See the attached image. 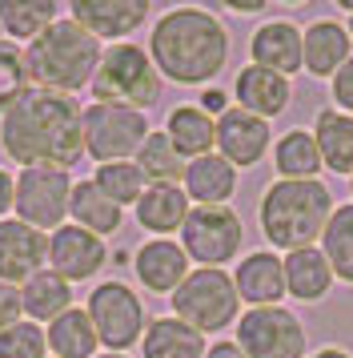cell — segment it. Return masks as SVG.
<instances>
[{
  "label": "cell",
  "instance_id": "obj_1",
  "mask_svg": "<svg viewBox=\"0 0 353 358\" xmlns=\"http://www.w3.org/2000/svg\"><path fill=\"white\" fill-rule=\"evenodd\" d=\"M84 109L77 97L29 89L8 113L0 117V149L29 165H52V169H73L84 157Z\"/></svg>",
  "mask_w": 353,
  "mask_h": 358
},
{
  "label": "cell",
  "instance_id": "obj_2",
  "mask_svg": "<svg viewBox=\"0 0 353 358\" xmlns=\"http://www.w3.org/2000/svg\"><path fill=\"white\" fill-rule=\"evenodd\" d=\"M149 57L169 81L205 85L229 61V33L209 8H169L153 24Z\"/></svg>",
  "mask_w": 353,
  "mask_h": 358
},
{
  "label": "cell",
  "instance_id": "obj_3",
  "mask_svg": "<svg viewBox=\"0 0 353 358\" xmlns=\"http://www.w3.org/2000/svg\"><path fill=\"white\" fill-rule=\"evenodd\" d=\"M100 41L84 33L73 17H61L48 24L32 45H24V73H29L32 89L45 93H64L73 97L80 89H89L100 65Z\"/></svg>",
  "mask_w": 353,
  "mask_h": 358
},
{
  "label": "cell",
  "instance_id": "obj_4",
  "mask_svg": "<svg viewBox=\"0 0 353 358\" xmlns=\"http://www.w3.org/2000/svg\"><path fill=\"white\" fill-rule=\"evenodd\" d=\"M333 217V194L321 181H273L261 197V229L277 250H309Z\"/></svg>",
  "mask_w": 353,
  "mask_h": 358
},
{
  "label": "cell",
  "instance_id": "obj_5",
  "mask_svg": "<svg viewBox=\"0 0 353 358\" xmlns=\"http://www.w3.org/2000/svg\"><path fill=\"white\" fill-rule=\"evenodd\" d=\"M89 89L100 105H125V109L144 113L160 101V73L141 45L121 41L100 52V65Z\"/></svg>",
  "mask_w": 353,
  "mask_h": 358
},
{
  "label": "cell",
  "instance_id": "obj_6",
  "mask_svg": "<svg viewBox=\"0 0 353 358\" xmlns=\"http://www.w3.org/2000/svg\"><path fill=\"white\" fill-rule=\"evenodd\" d=\"M173 314L201 334H217L229 322H237L241 294L225 270H201L197 266L181 282V290L173 294Z\"/></svg>",
  "mask_w": 353,
  "mask_h": 358
},
{
  "label": "cell",
  "instance_id": "obj_7",
  "mask_svg": "<svg viewBox=\"0 0 353 358\" xmlns=\"http://www.w3.org/2000/svg\"><path fill=\"white\" fill-rule=\"evenodd\" d=\"M89 322L96 330V342L109 350V355H125L128 346H137L144 338V306L137 290L125 282H100L89 294Z\"/></svg>",
  "mask_w": 353,
  "mask_h": 358
},
{
  "label": "cell",
  "instance_id": "obj_8",
  "mask_svg": "<svg viewBox=\"0 0 353 358\" xmlns=\"http://www.w3.org/2000/svg\"><path fill=\"white\" fill-rule=\"evenodd\" d=\"M80 125H84V153L100 165L137 157V149L144 145V137L153 133L144 113L125 109V105H100V101H93L84 109V121Z\"/></svg>",
  "mask_w": 353,
  "mask_h": 358
},
{
  "label": "cell",
  "instance_id": "obj_9",
  "mask_svg": "<svg viewBox=\"0 0 353 358\" xmlns=\"http://www.w3.org/2000/svg\"><path fill=\"white\" fill-rule=\"evenodd\" d=\"M245 242V226L229 206H197L181 226V250L201 270H221L229 258H237Z\"/></svg>",
  "mask_w": 353,
  "mask_h": 358
},
{
  "label": "cell",
  "instance_id": "obj_10",
  "mask_svg": "<svg viewBox=\"0 0 353 358\" xmlns=\"http://www.w3.org/2000/svg\"><path fill=\"white\" fill-rule=\"evenodd\" d=\"M68 197H73V178L68 169H52V165H29L16 173V197L13 210L20 222L32 229H61L68 217Z\"/></svg>",
  "mask_w": 353,
  "mask_h": 358
},
{
  "label": "cell",
  "instance_id": "obj_11",
  "mask_svg": "<svg viewBox=\"0 0 353 358\" xmlns=\"http://www.w3.org/2000/svg\"><path fill=\"white\" fill-rule=\"evenodd\" d=\"M237 346L249 358H305V326L281 306H257L237 318Z\"/></svg>",
  "mask_w": 353,
  "mask_h": 358
},
{
  "label": "cell",
  "instance_id": "obj_12",
  "mask_svg": "<svg viewBox=\"0 0 353 358\" xmlns=\"http://www.w3.org/2000/svg\"><path fill=\"white\" fill-rule=\"evenodd\" d=\"M109 262L105 238H96L80 226H61L48 234V270L57 278H64L68 286L73 282H89L100 274V266Z\"/></svg>",
  "mask_w": 353,
  "mask_h": 358
},
{
  "label": "cell",
  "instance_id": "obj_13",
  "mask_svg": "<svg viewBox=\"0 0 353 358\" xmlns=\"http://www.w3.org/2000/svg\"><path fill=\"white\" fill-rule=\"evenodd\" d=\"M48 266V234L24 226L20 217L0 222V282L24 286Z\"/></svg>",
  "mask_w": 353,
  "mask_h": 358
},
{
  "label": "cell",
  "instance_id": "obj_14",
  "mask_svg": "<svg viewBox=\"0 0 353 358\" xmlns=\"http://www.w3.org/2000/svg\"><path fill=\"white\" fill-rule=\"evenodd\" d=\"M68 17L96 41H125L149 20V0H73Z\"/></svg>",
  "mask_w": 353,
  "mask_h": 358
},
{
  "label": "cell",
  "instance_id": "obj_15",
  "mask_svg": "<svg viewBox=\"0 0 353 358\" xmlns=\"http://www.w3.org/2000/svg\"><path fill=\"white\" fill-rule=\"evenodd\" d=\"M217 149L233 169L257 165L269 149V121L245 113V109H229V113L217 117Z\"/></svg>",
  "mask_w": 353,
  "mask_h": 358
},
{
  "label": "cell",
  "instance_id": "obj_16",
  "mask_svg": "<svg viewBox=\"0 0 353 358\" xmlns=\"http://www.w3.org/2000/svg\"><path fill=\"white\" fill-rule=\"evenodd\" d=\"M133 266H137V278H141L144 290L169 294V298H173V294L181 290V282L189 278V254L176 242H169V238L144 242L141 250H137Z\"/></svg>",
  "mask_w": 353,
  "mask_h": 358
},
{
  "label": "cell",
  "instance_id": "obj_17",
  "mask_svg": "<svg viewBox=\"0 0 353 358\" xmlns=\"http://www.w3.org/2000/svg\"><path fill=\"white\" fill-rule=\"evenodd\" d=\"M233 97H237V109L269 121V117L285 113L293 89H289V77H281V73H269V69H261V65H245L237 73Z\"/></svg>",
  "mask_w": 353,
  "mask_h": 358
},
{
  "label": "cell",
  "instance_id": "obj_18",
  "mask_svg": "<svg viewBox=\"0 0 353 358\" xmlns=\"http://www.w3.org/2000/svg\"><path fill=\"white\" fill-rule=\"evenodd\" d=\"M233 286H237L241 302L249 306H277L285 298V262L269 254V250H257L249 258H241L237 274H233Z\"/></svg>",
  "mask_w": 353,
  "mask_h": 358
},
{
  "label": "cell",
  "instance_id": "obj_19",
  "mask_svg": "<svg viewBox=\"0 0 353 358\" xmlns=\"http://www.w3.org/2000/svg\"><path fill=\"white\" fill-rule=\"evenodd\" d=\"M350 61V29L337 20H317L301 33V69L313 77H333L337 69Z\"/></svg>",
  "mask_w": 353,
  "mask_h": 358
},
{
  "label": "cell",
  "instance_id": "obj_20",
  "mask_svg": "<svg viewBox=\"0 0 353 358\" xmlns=\"http://www.w3.org/2000/svg\"><path fill=\"white\" fill-rule=\"evenodd\" d=\"M249 52H253V65L289 77L301 69V29H293L289 20H269L253 33Z\"/></svg>",
  "mask_w": 353,
  "mask_h": 358
},
{
  "label": "cell",
  "instance_id": "obj_21",
  "mask_svg": "<svg viewBox=\"0 0 353 358\" xmlns=\"http://www.w3.org/2000/svg\"><path fill=\"white\" fill-rule=\"evenodd\" d=\"M165 137L173 141V149L185 162H197V157L213 153V145H217V121L201 105H176L165 121Z\"/></svg>",
  "mask_w": 353,
  "mask_h": 358
},
{
  "label": "cell",
  "instance_id": "obj_22",
  "mask_svg": "<svg viewBox=\"0 0 353 358\" xmlns=\"http://www.w3.org/2000/svg\"><path fill=\"white\" fill-rule=\"evenodd\" d=\"M189 217V197H185V185H149L137 201V226L157 234V238H169L185 226Z\"/></svg>",
  "mask_w": 353,
  "mask_h": 358
},
{
  "label": "cell",
  "instance_id": "obj_23",
  "mask_svg": "<svg viewBox=\"0 0 353 358\" xmlns=\"http://www.w3.org/2000/svg\"><path fill=\"white\" fill-rule=\"evenodd\" d=\"M141 355L144 358H205V334L193 330L189 322L181 318H153L144 326V338H141Z\"/></svg>",
  "mask_w": 353,
  "mask_h": 358
},
{
  "label": "cell",
  "instance_id": "obj_24",
  "mask_svg": "<svg viewBox=\"0 0 353 358\" xmlns=\"http://www.w3.org/2000/svg\"><path fill=\"white\" fill-rule=\"evenodd\" d=\"M237 189V169L221 153H205L185 169V197L197 206H225Z\"/></svg>",
  "mask_w": 353,
  "mask_h": 358
},
{
  "label": "cell",
  "instance_id": "obj_25",
  "mask_svg": "<svg viewBox=\"0 0 353 358\" xmlns=\"http://www.w3.org/2000/svg\"><path fill=\"white\" fill-rule=\"evenodd\" d=\"M329 286H333V270L317 245L285 254V294H293L297 302H317L329 294Z\"/></svg>",
  "mask_w": 353,
  "mask_h": 358
},
{
  "label": "cell",
  "instance_id": "obj_26",
  "mask_svg": "<svg viewBox=\"0 0 353 358\" xmlns=\"http://www.w3.org/2000/svg\"><path fill=\"white\" fill-rule=\"evenodd\" d=\"M68 217H73V226L89 229V234H96V238H109V234L121 229L125 210L112 206L93 181H77V185H73V197H68Z\"/></svg>",
  "mask_w": 353,
  "mask_h": 358
},
{
  "label": "cell",
  "instance_id": "obj_27",
  "mask_svg": "<svg viewBox=\"0 0 353 358\" xmlns=\"http://www.w3.org/2000/svg\"><path fill=\"white\" fill-rule=\"evenodd\" d=\"M313 129H317L313 141H317L321 165H329L333 173L353 178V117L337 113V109H321Z\"/></svg>",
  "mask_w": 353,
  "mask_h": 358
},
{
  "label": "cell",
  "instance_id": "obj_28",
  "mask_svg": "<svg viewBox=\"0 0 353 358\" xmlns=\"http://www.w3.org/2000/svg\"><path fill=\"white\" fill-rule=\"evenodd\" d=\"M20 306L32 322H57L64 310H73V286L52 270H40L20 286Z\"/></svg>",
  "mask_w": 353,
  "mask_h": 358
},
{
  "label": "cell",
  "instance_id": "obj_29",
  "mask_svg": "<svg viewBox=\"0 0 353 358\" xmlns=\"http://www.w3.org/2000/svg\"><path fill=\"white\" fill-rule=\"evenodd\" d=\"M52 358H96V330L89 322V310H64L57 322H48L45 330Z\"/></svg>",
  "mask_w": 353,
  "mask_h": 358
},
{
  "label": "cell",
  "instance_id": "obj_30",
  "mask_svg": "<svg viewBox=\"0 0 353 358\" xmlns=\"http://www.w3.org/2000/svg\"><path fill=\"white\" fill-rule=\"evenodd\" d=\"M57 20H61V13H57L52 0H0V29L13 41L32 45Z\"/></svg>",
  "mask_w": 353,
  "mask_h": 358
},
{
  "label": "cell",
  "instance_id": "obj_31",
  "mask_svg": "<svg viewBox=\"0 0 353 358\" xmlns=\"http://www.w3.org/2000/svg\"><path fill=\"white\" fill-rule=\"evenodd\" d=\"M273 165L281 181H317V169H321V153H317V141L309 129H289L277 149H273Z\"/></svg>",
  "mask_w": 353,
  "mask_h": 358
},
{
  "label": "cell",
  "instance_id": "obj_32",
  "mask_svg": "<svg viewBox=\"0 0 353 358\" xmlns=\"http://www.w3.org/2000/svg\"><path fill=\"white\" fill-rule=\"evenodd\" d=\"M137 165H141L144 181H153V185H176V181H185V169H189V162L173 149L165 129H153L144 137V145L137 149Z\"/></svg>",
  "mask_w": 353,
  "mask_h": 358
},
{
  "label": "cell",
  "instance_id": "obj_33",
  "mask_svg": "<svg viewBox=\"0 0 353 358\" xmlns=\"http://www.w3.org/2000/svg\"><path fill=\"white\" fill-rule=\"evenodd\" d=\"M93 185L100 189V194L109 197L112 206H137L141 201V194L149 189L144 185V173L137 162H109V165H96L93 173Z\"/></svg>",
  "mask_w": 353,
  "mask_h": 358
},
{
  "label": "cell",
  "instance_id": "obj_34",
  "mask_svg": "<svg viewBox=\"0 0 353 358\" xmlns=\"http://www.w3.org/2000/svg\"><path fill=\"white\" fill-rule=\"evenodd\" d=\"M321 238H325V250H321V254L329 262V270H333L341 282L353 286V201L350 206H337Z\"/></svg>",
  "mask_w": 353,
  "mask_h": 358
},
{
  "label": "cell",
  "instance_id": "obj_35",
  "mask_svg": "<svg viewBox=\"0 0 353 358\" xmlns=\"http://www.w3.org/2000/svg\"><path fill=\"white\" fill-rule=\"evenodd\" d=\"M29 89L32 85H29V73H24V52L8 45V41H0V117L8 113Z\"/></svg>",
  "mask_w": 353,
  "mask_h": 358
},
{
  "label": "cell",
  "instance_id": "obj_36",
  "mask_svg": "<svg viewBox=\"0 0 353 358\" xmlns=\"http://www.w3.org/2000/svg\"><path fill=\"white\" fill-rule=\"evenodd\" d=\"M45 350H48V338L36 322L20 318L16 326L0 330V358H45Z\"/></svg>",
  "mask_w": 353,
  "mask_h": 358
},
{
  "label": "cell",
  "instance_id": "obj_37",
  "mask_svg": "<svg viewBox=\"0 0 353 358\" xmlns=\"http://www.w3.org/2000/svg\"><path fill=\"white\" fill-rule=\"evenodd\" d=\"M24 318V306H20V286L13 282H0V330H8Z\"/></svg>",
  "mask_w": 353,
  "mask_h": 358
},
{
  "label": "cell",
  "instance_id": "obj_38",
  "mask_svg": "<svg viewBox=\"0 0 353 358\" xmlns=\"http://www.w3.org/2000/svg\"><path fill=\"white\" fill-rule=\"evenodd\" d=\"M333 101H337V113L353 117V57L333 73Z\"/></svg>",
  "mask_w": 353,
  "mask_h": 358
},
{
  "label": "cell",
  "instance_id": "obj_39",
  "mask_svg": "<svg viewBox=\"0 0 353 358\" xmlns=\"http://www.w3.org/2000/svg\"><path fill=\"white\" fill-rule=\"evenodd\" d=\"M201 109L217 121L221 113H229V93H221V89H205V93H201Z\"/></svg>",
  "mask_w": 353,
  "mask_h": 358
},
{
  "label": "cell",
  "instance_id": "obj_40",
  "mask_svg": "<svg viewBox=\"0 0 353 358\" xmlns=\"http://www.w3.org/2000/svg\"><path fill=\"white\" fill-rule=\"evenodd\" d=\"M13 197H16V178L8 169H0V222H4V213L13 210Z\"/></svg>",
  "mask_w": 353,
  "mask_h": 358
},
{
  "label": "cell",
  "instance_id": "obj_41",
  "mask_svg": "<svg viewBox=\"0 0 353 358\" xmlns=\"http://www.w3.org/2000/svg\"><path fill=\"white\" fill-rule=\"evenodd\" d=\"M205 358H249L245 350H241L237 342H217V346H209Z\"/></svg>",
  "mask_w": 353,
  "mask_h": 358
},
{
  "label": "cell",
  "instance_id": "obj_42",
  "mask_svg": "<svg viewBox=\"0 0 353 358\" xmlns=\"http://www.w3.org/2000/svg\"><path fill=\"white\" fill-rule=\"evenodd\" d=\"M309 358H353V355L337 350V346H325V350H317V355H309Z\"/></svg>",
  "mask_w": 353,
  "mask_h": 358
},
{
  "label": "cell",
  "instance_id": "obj_43",
  "mask_svg": "<svg viewBox=\"0 0 353 358\" xmlns=\"http://www.w3.org/2000/svg\"><path fill=\"white\" fill-rule=\"evenodd\" d=\"M345 29H350V41H353V13H350V24H345Z\"/></svg>",
  "mask_w": 353,
  "mask_h": 358
},
{
  "label": "cell",
  "instance_id": "obj_44",
  "mask_svg": "<svg viewBox=\"0 0 353 358\" xmlns=\"http://www.w3.org/2000/svg\"><path fill=\"white\" fill-rule=\"evenodd\" d=\"M96 358H128V355H96Z\"/></svg>",
  "mask_w": 353,
  "mask_h": 358
},
{
  "label": "cell",
  "instance_id": "obj_45",
  "mask_svg": "<svg viewBox=\"0 0 353 358\" xmlns=\"http://www.w3.org/2000/svg\"><path fill=\"white\" fill-rule=\"evenodd\" d=\"M0 36H4V29H0Z\"/></svg>",
  "mask_w": 353,
  "mask_h": 358
},
{
  "label": "cell",
  "instance_id": "obj_46",
  "mask_svg": "<svg viewBox=\"0 0 353 358\" xmlns=\"http://www.w3.org/2000/svg\"><path fill=\"white\" fill-rule=\"evenodd\" d=\"M350 185H353V178H350Z\"/></svg>",
  "mask_w": 353,
  "mask_h": 358
}]
</instances>
